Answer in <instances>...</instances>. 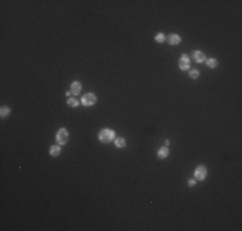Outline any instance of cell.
I'll return each mask as SVG.
<instances>
[{
  "label": "cell",
  "mask_w": 242,
  "mask_h": 231,
  "mask_svg": "<svg viewBox=\"0 0 242 231\" xmlns=\"http://www.w3.org/2000/svg\"><path fill=\"white\" fill-rule=\"evenodd\" d=\"M98 139L102 143H111L112 140H115V131L111 129H103L102 131H99L98 134Z\"/></svg>",
  "instance_id": "1"
},
{
  "label": "cell",
  "mask_w": 242,
  "mask_h": 231,
  "mask_svg": "<svg viewBox=\"0 0 242 231\" xmlns=\"http://www.w3.org/2000/svg\"><path fill=\"white\" fill-rule=\"evenodd\" d=\"M96 101H97V97L93 92H88L81 98V104L84 107H91L96 104Z\"/></svg>",
  "instance_id": "2"
},
{
  "label": "cell",
  "mask_w": 242,
  "mask_h": 231,
  "mask_svg": "<svg viewBox=\"0 0 242 231\" xmlns=\"http://www.w3.org/2000/svg\"><path fill=\"white\" fill-rule=\"evenodd\" d=\"M56 140L59 145H63L68 141V131L67 129H59L57 131V135H56Z\"/></svg>",
  "instance_id": "3"
},
{
  "label": "cell",
  "mask_w": 242,
  "mask_h": 231,
  "mask_svg": "<svg viewBox=\"0 0 242 231\" xmlns=\"http://www.w3.org/2000/svg\"><path fill=\"white\" fill-rule=\"evenodd\" d=\"M206 175H207V170H206L205 166H198L196 168V171H195V177H196V180H198V181L205 180Z\"/></svg>",
  "instance_id": "4"
},
{
  "label": "cell",
  "mask_w": 242,
  "mask_h": 231,
  "mask_svg": "<svg viewBox=\"0 0 242 231\" xmlns=\"http://www.w3.org/2000/svg\"><path fill=\"white\" fill-rule=\"evenodd\" d=\"M189 66H191V59H189V57L187 54H183L179 59V68L182 71H187L189 68Z\"/></svg>",
  "instance_id": "5"
},
{
  "label": "cell",
  "mask_w": 242,
  "mask_h": 231,
  "mask_svg": "<svg viewBox=\"0 0 242 231\" xmlns=\"http://www.w3.org/2000/svg\"><path fill=\"white\" fill-rule=\"evenodd\" d=\"M192 57H193V59L197 63H204L206 60V55L202 53V51H200V50H195L192 53Z\"/></svg>",
  "instance_id": "6"
},
{
  "label": "cell",
  "mask_w": 242,
  "mask_h": 231,
  "mask_svg": "<svg viewBox=\"0 0 242 231\" xmlns=\"http://www.w3.org/2000/svg\"><path fill=\"white\" fill-rule=\"evenodd\" d=\"M82 86H81V82L79 81H73L71 83V94H73V95H77V94H80Z\"/></svg>",
  "instance_id": "7"
},
{
  "label": "cell",
  "mask_w": 242,
  "mask_h": 231,
  "mask_svg": "<svg viewBox=\"0 0 242 231\" xmlns=\"http://www.w3.org/2000/svg\"><path fill=\"white\" fill-rule=\"evenodd\" d=\"M167 155H169V148H167V146H162V148H160L159 152H157V158L159 159H165Z\"/></svg>",
  "instance_id": "8"
},
{
  "label": "cell",
  "mask_w": 242,
  "mask_h": 231,
  "mask_svg": "<svg viewBox=\"0 0 242 231\" xmlns=\"http://www.w3.org/2000/svg\"><path fill=\"white\" fill-rule=\"evenodd\" d=\"M167 40H169V44L170 45H178V44H180L182 37L179 35H176V34H171Z\"/></svg>",
  "instance_id": "9"
},
{
  "label": "cell",
  "mask_w": 242,
  "mask_h": 231,
  "mask_svg": "<svg viewBox=\"0 0 242 231\" xmlns=\"http://www.w3.org/2000/svg\"><path fill=\"white\" fill-rule=\"evenodd\" d=\"M49 153H50V155H52V157H58V155L61 154V146L53 145V146H52V148H50Z\"/></svg>",
  "instance_id": "10"
},
{
  "label": "cell",
  "mask_w": 242,
  "mask_h": 231,
  "mask_svg": "<svg viewBox=\"0 0 242 231\" xmlns=\"http://www.w3.org/2000/svg\"><path fill=\"white\" fill-rule=\"evenodd\" d=\"M9 113H10L9 107H7V106H2V109H0V116H2V118H7L8 116H9Z\"/></svg>",
  "instance_id": "11"
},
{
  "label": "cell",
  "mask_w": 242,
  "mask_h": 231,
  "mask_svg": "<svg viewBox=\"0 0 242 231\" xmlns=\"http://www.w3.org/2000/svg\"><path fill=\"white\" fill-rule=\"evenodd\" d=\"M115 145H116L117 148H125L126 141H125L124 138H117V139H115Z\"/></svg>",
  "instance_id": "12"
},
{
  "label": "cell",
  "mask_w": 242,
  "mask_h": 231,
  "mask_svg": "<svg viewBox=\"0 0 242 231\" xmlns=\"http://www.w3.org/2000/svg\"><path fill=\"white\" fill-rule=\"evenodd\" d=\"M206 64L210 68H216L218 67V60L214 59V58H209V59H206Z\"/></svg>",
  "instance_id": "13"
},
{
  "label": "cell",
  "mask_w": 242,
  "mask_h": 231,
  "mask_svg": "<svg viewBox=\"0 0 242 231\" xmlns=\"http://www.w3.org/2000/svg\"><path fill=\"white\" fill-rule=\"evenodd\" d=\"M67 104H68L71 108H76V107L79 106V100L75 99V98H70V99L67 100Z\"/></svg>",
  "instance_id": "14"
},
{
  "label": "cell",
  "mask_w": 242,
  "mask_h": 231,
  "mask_svg": "<svg viewBox=\"0 0 242 231\" xmlns=\"http://www.w3.org/2000/svg\"><path fill=\"white\" fill-rule=\"evenodd\" d=\"M165 39H166V37H165V35H164V34H161V32H160V34H157V35L155 36V40L157 41V43H164Z\"/></svg>",
  "instance_id": "15"
},
{
  "label": "cell",
  "mask_w": 242,
  "mask_h": 231,
  "mask_svg": "<svg viewBox=\"0 0 242 231\" xmlns=\"http://www.w3.org/2000/svg\"><path fill=\"white\" fill-rule=\"evenodd\" d=\"M198 76H200V72L197 69L189 71V77H191V78H198Z\"/></svg>",
  "instance_id": "16"
},
{
  "label": "cell",
  "mask_w": 242,
  "mask_h": 231,
  "mask_svg": "<svg viewBox=\"0 0 242 231\" xmlns=\"http://www.w3.org/2000/svg\"><path fill=\"white\" fill-rule=\"evenodd\" d=\"M188 185L192 187V186H195V185H196V181H195V180H189V181H188Z\"/></svg>",
  "instance_id": "17"
}]
</instances>
